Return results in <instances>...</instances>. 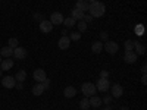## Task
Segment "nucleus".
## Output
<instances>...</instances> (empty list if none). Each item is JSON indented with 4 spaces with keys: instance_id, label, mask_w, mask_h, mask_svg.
<instances>
[{
    "instance_id": "1",
    "label": "nucleus",
    "mask_w": 147,
    "mask_h": 110,
    "mask_svg": "<svg viewBox=\"0 0 147 110\" xmlns=\"http://www.w3.org/2000/svg\"><path fill=\"white\" fill-rule=\"evenodd\" d=\"M88 12H90V15L93 16V18H102L105 13H106V6H105V3H102V2H93V3H90V9H88Z\"/></svg>"
},
{
    "instance_id": "2",
    "label": "nucleus",
    "mask_w": 147,
    "mask_h": 110,
    "mask_svg": "<svg viewBox=\"0 0 147 110\" xmlns=\"http://www.w3.org/2000/svg\"><path fill=\"white\" fill-rule=\"evenodd\" d=\"M81 91H82L84 97H93V95L97 93L96 85H94L93 82H84L82 87H81Z\"/></svg>"
},
{
    "instance_id": "3",
    "label": "nucleus",
    "mask_w": 147,
    "mask_h": 110,
    "mask_svg": "<svg viewBox=\"0 0 147 110\" xmlns=\"http://www.w3.org/2000/svg\"><path fill=\"white\" fill-rule=\"evenodd\" d=\"M94 85H96V90L97 91L106 93L110 88V81L107 78H100V79H97V84H94Z\"/></svg>"
},
{
    "instance_id": "4",
    "label": "nucleus",
    "mask_w": 147,
    "mask_h": 110,
    "mask_svg": "<svg viewBox=\"0 0 147 110\" xmlns=\"http://www.w3.org/2000/svg\"><path fill=\"white\" fill-rule=\"evenodd\" d=\"M110 95L113 97V99H119V97L124 94V88H122V85L119 84H113V85H110Z\"/></svg>"
},
{
    "instance_id": "5",
    "label": "nucleus",
    "mask_w": 147,
    "mask_h": 110,
    "mask_svg": "<svg viewBox=\"0 0 147 110\" xmlns=\"http://www.w3.org/2000/svg\"><path fill=\"white\" fill-rule=\"evenodd\" d=\"M103 48H105L109 54H115V53L119 50V46H118V43H115V41H106V43L103 44Z\"/></svg>"
},
{
    "instance_id": "6",
    "label": "nucleus",
    "mask_w": 147,
    "mask_h": 110,
    "mask_svg": "<svg viewBox=\"0 0 147 110\" xmlns=\"http://www.w3.org/2000/svg\"><path fill=\"white\" fill-rule=\"evenodd\" d=\"M2 84H3V87L5 88H15V85H16V79L13 76H3L2 78Z\"/></svg>"
},
{
    "instance_id": "7",
    "label": "nucleus",
    "mask_w": 147,
    "mask_h": 110,
    "mask_svg": "<svg viewBox=\"0 0 147 110\" xmlns=\"http://www.w3.org/2000/svg\"><path fill=\"white\" fill-rule=\"evenodd\" d=\"M57 46L60 50H68L69 46H71V40H69V37L68 35H62L60 37V40L57 41Z\"/></svg>"
},
{
    "instance_id": "8",
    "label": "nucleus",
    "mask_w": 147,
    "mask_h": 110,
    "mask_svg": "<svg viewBox=\"0 0 147 110\" xmlns=\"http://www.w3.org/2000/svg\"><path fill=\"white\" fill-rule=\"evenodd\" d=\"M52 30H53V23H52L50 21L43 19V21L40 22V31H41V32L49 34V32H52Z\"/></svg>"
},
{
    "instance_id": "9",
    "label": "nucleus",
    "mask_w": 147,
    "mask_h": 110,
    "mask_svg": "<svg viewBox=\"0 0 147 110\" xmlns=\"http://www.w3.org/2000/svg\"><path fill=\"white\" fill-rule=\"evenodd\" d=\"M63 15L60 13V12H53L52 16H50V22L53 25H60V23H63Z\"/></svg>"
},
{
    "instance_id": "10",
    "label": "nucleus",
    "mask_w": 147,
    "mask_h": 110,
    "mask_svg": "<svg viewBox=\"0 0 147 110\" xmlns=\"http://www.w3.org/2000/svg\"><path fill=\"white\" fill-rule=\"evenodd\" d=\"M137 57H138V56H137V53L134 52V50H132V52H125L124 60H125V63H129V65H131V63H136V62H137Z\"/></svg>"
},
{
    "instance_id": "11",
    "label": "nucleus",
    "mask_w": 147,
    "mask_h": 110,
    "mask_svg": "<svg viewBox=\"0 0 147 110\" xmlns=\"http://www.w3.org/2000/svg\"><path fill=\"white\" fill-rule=\"evenodd\" d=\"M32 76H34V79H35L37 82H43V81L47 78L44 69H35V70H34V73H32Z\"/></svg>"
},
{
    "instance_id": "12",
    "label": "nucleus",
    "mask_w": 147,
    "mask_h": 110,
    "mask_svg": "<svg viewBox=\"0 0 147 110\" xmlns=\"http://www.w3.org/2000/svg\"><path fill=\"white\" fill-rule=\"evenodd\" d=\"M13 56L16 57V59H19V60H24L27 57V50L24 47H16V48H13Z\"/></svg>"
},
{
    "instance_id": "13",
    "label": "nucleus",
    "mask_w": 147,
    "mask_h": 110,
    "mask_svg": "<svg viewBox=\"0 0 147 110\" xmlns=\"http://www.w3.org/2000/svg\"><path fill=\"white\" fill-rule=\"evenodd\" d=\"M134 50H136L137 56H143L146 53V46L140 41H134Z\"/></svg>"
},
{
    "instance_id": "14",
    "label": "nucleus",
    "mask_w": 147,
    "mask_h": 110,
    "mask_svg": "<svg viewBox=\"0 0 147 110\" xmlns=\"http://www.w3.org/2000/svg\"><path fill=\"white\" fill-rule=\"evenodd\" d=\"M0 68H2V70H9V69H12V68H13V60H12L10 57L3 59L2 63H0Z\"/></svg>"
},
{
    "instance_id": "15",
    "label": "nucleus",
    "mask_w": 147,
    "mask_h": 110,
    "mask_svg": "<svg viewBox=\"0 0 147 110\" xmlns=\"http://www.w3.org/2000/svg\"><path fill=\"white\" fill-rule=\"evenodd\" d=\"M91 52H93L94 54L102 53V52H103V43H102V41H94V43L91 44Z\"/></svg>"
},
{
    "instance_id": "16",
    "label": "nucleus",
    "mask_w": 147,
    "mask_h": 110,
    "mask_svg": "<svg viewBox=\"0 0 147 110\" xmlns=\"http://www.w3.org/2000/svg\"><path fill=\"white\" fill-rule=\"evenodd\" d=\"M0 56H2L3 59H7V57H10V56H13V48H10L9 46L3 47L2 50H0Z\"/></svg>"
},
{
    "instance_id": "17",
    "label": "nucleus",
    "mask_w": 147,
    "mask_h": 110,
    "mask_svg": "<svg viewBox=\"0 0 147 110\" xmlns=\"http://www.w3.org/2000/svg\"><path fill=\"white\" fill-rule=\"evenodd\" d=\"M63 95L66 97V99H72V97H75L77 95V90H75V87H66L65 90H63Z\"/></svg>"
},
{
    "instance_id": "18",
    "label": "nucleus",
    "mask_w": 147,
    "mask_h": 110,
    "mask_svg": "<svg viewBox=\"0 0 147 110\" xmlns=\"http://www.w3.org/2000/svg\"><path fill=\"white\" fill-rule=\"evenodd\" d=\"M75 9H80V10H82V12H87V10L90 9V2H87V0H82V2H77Z\"/></svg>"
},
{
    "instance_id": "19",
    "label": "nucleus",
    "mask_w": 147,
    "mask_h": 110,
    "mask_svg": "<svg viewBox=\"0 0 147 110\" xmlns=\"http://www.w3.org/2000/svg\"><path fill=\"white\" fill-rule=\"evenodd\" d=\"M102 106V99L100 97H97V95H93L90 97V107H100Z\"/></svg>"
},
{
    "instance_id": "20",
    "label": "nucleus",
    "mask_w": 147,
    "mask_h": 110,
    "mask_svg": "<svg viewBox=\"0 0 147 110\" xmlns=\"http://www.w3.org/2000/svg\"><path fill=\"white\" fill-rule=\"evenodd\" d=\"M84 15H85V13H84L82 10H80V9H75V7L72 9V18L75 19V21H82Z\"/></svg>"
},
{
    "instance_id": "21",
    "label": "nucleus",
    "mask_w": 147,
    "mask_h": 110,
    "mask_svg": "<svg viewBox=\"0 0 147 110\" xmlns=\"http://www.w3.org/2000/svg\"><path fill=\"white\" fill-rule=\"evenodd\" d=\"M44 87H43V84L41 82H37V85H34V88H32V94L34 95H41L44 93Z\"/></svg>"
},
{
    "instance_id": "22",
    "label": "nucleus",
    "mask_w": 147,
    "mask_h": 110,
    "mask_svg": "<svg viewBox=\"0 0 147 110\" xmlns=\"http://www.w3.org/2000/svg\"><path fill=\"white\" fill-rule=\"evenodd\" d=\"M13 78L16 79V82H24V81H25V78H27V72L25 70H18L16 75Z\"/></svg>"
},
{
    "instance_id": "23",
    "label": "nucleus",
    "mask_w": 147,
    "mask_h": 110,
    "mask_svg": "<svg viewBox=\"0 0 147 110\" xmlns=\"http://www.w3.org/2000/svg\"><path fill=\"white\" fill-rule=\"evenodd\" d=\"M80 109L81 110H88L90 109V100H88V97H84V99L80 101Z\"/></svg>"
},
{
    "instance_id": "24",
    "label": "nucleus",
    "mask_w": 147,
    "mask_h": 110,
    "mask_svg": "<svg viewBox=\"0 0 147 110\" xmlns=\"http://www.w3.org/2000/svg\"><path fill=\"white\" fill-rule=\"evenodd\" d=\"M75 23H77V21L74 19L72 16H69V18H65V19H63V25H65L66 28H72L74 25H75Z\"/></svg>"
},
{
    "instance_id": "25",
    "label": "nucleus",
    "mask_w": 147,
    "mask_h": 110,
    "mask_svg": "<svg viewBox=\"0 0 147 110\" xmlns=\"http://www.w3.org/2000/svg\"><path fill=\"white\" fill-rule=\"evenodd\" d=\"M124 46H125V52H132L134 50V41L132 40H127Z\"/></svg>"
},
{
    "instance_id": "26",
    "label": "nucleus",
    "mask_w": 147,
    "mask_h": 110,
    "mask_svg": "<svg viewBox=\"0 0 147 110\" xmlns=\"http://www.w3.org/2000/svg\"><path fill=\"white\" fill-rule=\"evenodd\" d=\"M18 44H19V41H18L16 38H9V41H7V46H9L10 48H16Z\"/></svg>"
},
{
    "instance_id": "27",
    "label": "nucleus",
    "mask_w": 147,
    "mask_h": 110,
    "mask_svg": "<svg viewBox=\"0 0 147 110\" xmlns=\"http://www.w3.org/2000/svg\"><path fill=\"white\" fill-rule=\"evenodd\" d=\"M77 25H78V32H84L85 30H87V23H85L84 21H80Z\"/></svg>"
},
{
    "instance_id": "28",
    "label": "nucleus",
    "mask_w": 147,
    "mask_h": 110,
    "mask_svg": "<svg viewBox=\"0 0 147 110\" xmlns=\"http://www.w3.org/2000/svg\"><path fill=\"white\" fill-rule=\"evenodd\" d=\"M80 38H81V32H72L69 35V40L71 41H78Z\"/></svg>"
},
{
    "instance_id": "29",
    "label": "nucleus",
    "mask_w": 147,
    "mask_h": 110,
    "mask_svg": "<svg viewBox=\"0 0 147 110\" xmlns=\"http://www.w3.org/2000/svg\"><path fill=\"white\" fill-rule=\"evenodd\" d=\"M112 99H113L112 95H105L103 99H102V103H105V104H110V103H112Z\"/></svg>"
},
{
    "instance_id": "30",
    "label": "nucleus",
    "mask_w": 147,
    "mask_h": 110,
    "mask_svg": "<svg viewBox=\"0 0 147 110\" xmlns=\"http://www.w3.org/2000/svg\"><path fill=\"white\" fill-rule=\"evenodd\" d=\"M82 21H84L85 23H88V22H91V21H93V16H91V15H84Z\"/></svg>"
},
{
    "instance_id": "31",
    "label": "nucleus",
    "mask_w": 147,
    "mask_h": 110,
    "mask_svg": "<svg viewBox=\"0 0 147 110\" xmlns=\"http://www.w3.org/2000/svg\"><path fill=\"white\" fill-rule=\"evenodd\" d=\"M41 84H43V87H44V90H47L49 87H50V81H49L47 78H46V79H44V81H43Z\"/></svg>"
},
{
    "instance_id": "32",
    "label": "nucleus",
    "mask_w": 147,
    "mask_h": 110,
    "mask_svg": "<svg viewBox=\"0 0 147 110\" xmlns=\"http://www.w3.org/2000/svg\"><path fill=\"white\" fill-rule=\"evenodd\" d=\"M107 37H109V35H107V32H106V31L100 32V38H102V40H105V41H106V40H107Z\"/></svg>"
},
{
    "instance_id": "33",
    "label": "nucleus",
    "mask_w": 147,
    "mask_h": 110,
    "mask_svg": "<svg viewBox=\"0 0 147 110\" xmlns=\"http://www.w3.org/2000/svg\"><path fill=\"white\" fill-rule=\"evenodd\" d=\"M109 76V72L107 70H102L100 72V78H107Z\"/></svg>"
},
{
    "instance_id": "34",
    "label": "nucleus",
    "mask_w": 147,
    "mask_h": 110,
    "mask_svg": "<svg viewBox=\"0 0 147 110\" xmlns=\"http://www.w3.org/2000/svg\"><path fill=\"white\" fill-rule=\"evenodd\" d=\"M136 34H138V35H141V34H143V27H141V25L136 28Z\"/></svg>"
},
{
    "instance_id": "35",
    "label": "nucleus",
    "mask_w": 147,
    "mask_h": 110,
    "mask_svg": "<svg viewBox=\"0 0 147 110\" xmlns=\"http://www.w3.org/2000/svg\"><path fill=\"white\" fill-rule=\"evenodd\" d=\"M15 87H16L18 90H22V88H24V85H22V82H16V85H15Z\"/></svg>"
},
{
    "instance_id": "36",
    "label": "nucleus",
    "mask_w": 147,
    "mask_h": 110,
    "mask_svg": "<svg viewBox=\"0 0 147 110\" xmlns=\"http://www.w3.org/2000/svg\"><path fill=\"white\" fill-rule=\"evenodd\" d=\"M141 72H143V75H146V72H147V66H146V65L141 66Z\"/></svg>"
},
{
    "instance_id": "37",
    "label": "nucleus",
    "mask_w": 147,
    "mask_h": 110,
    "mask_svg": "<svg viewBox=\"0 0 147 110\" xmlns=\"http://www.w3.org/2000/svg\"><path fill=\"white\" fill-rule=\"evenodd\" d=\"M141 82H143L144 85L147 84V75H143V78H141Z\"/></svg>"
},
{
    "instance_id": "38",
    "label": "nucleus",
    "mask_w": 147,
    "mask_h": 110,
    "mask_svg": "<svg viewBox=\"0 0 147 110\" xmlns=\"http://www.w3.org/2000/svg\"><path fill=\"white\" fill-rule=\"evenodd\" d=\"M34 18H35V19H41V21H43V18H41V15H40V13H35V15H34Z\"/></svg>"
},
{
    "instance_id": "39",
    "label": "nucleus",
    "mask_w": 147,
    "mask_h": 110,
    "mask_svg": "<svg viewBox=\"0 0 147 110\" xmlns=\"http://www.w3.org/2000/svg\"><path fill=\"white\" fill-rule=\"evenodd\" d=\"M105 110H113V109H112V107H110V104H107V106L105 107Z\"/></svg>"
},
{
    "instance_id": "40",
    "label": "nucleus",
    "mask_w": 147,
    "mask_h": 110,
    "mask_svg": "<svg viewBox=\"0 0 147 110\" xmlns=\"http://www.w3.org/2000/svg\"><path fill=\"white\" fill-rule=\"evenodd\" d=\"M62 35H68V30H63L62 31Z\"/></svg>"
},
{
    "instance_id": "41",
    "label": "nucleus",
    "mask_w": 147,
    "mask_h": 110,
    "mask_svg": "<svg viewBox=\"0 0 147 110\" xmlns=\"http://www.w3.org/2000/svg\"><path fill=\"white\" fill-rule=\"evenodd\" d=\"M121 110H129V109H128V107H125V106H124V107H121Z\"/></svg>"
},
{
    "instance_id": "42",
    "label": "nucleus",
    "mask_w": 147,
    "mask_h": 110,
    "mask_svg": "<svg viewBox=\"0 0 147 110\" xmlns=\"http://www.w3.org/2000/svg\"><path fill=\"white\" fill-rule=\"evenodd\" d=\"M87 2H91L93 3V2H97V0H87Z\"/></svg>"
},
{
    "instance_id": "43",
    "label": "nucleus",
    "mask_w": 147,
    "mask_h": 110,
    "mask_svg": "<svg viewBox=\"0 0 147 110\" xmlns=\"http://www.w3.org/2000/svg\"><path fill=\"white\" fill-rule=\"evenodd\" d=\"M2 72H3V70H2V68H0V76H2Z\"/></svg>"
},
{
    "instance_id": "44",
    "label": "nucleus",
    "mask_w": 147,
    "mask_h": 110,
    "mask_svg": "<svg viewBox=\"0 0 147 110\" xmlns=\"http://www.w3.org/2000/svg\"><path fill=\"white\" fill-rule=\"evenodd\" d=\"M2 60H3V59H2V56H0V63H2Z\"/></svg>"
},
{
    "instance_id": "45",
    "label": "nucleus",
    "mask_w": 147,
    "mask_h": 110,
    "mask_svg": "<svg viewBox=\"0 0 147 110\" xmlns=\"http://www.w3.org/2000/svg\"><path fill=\"white\" fill-rule=\"evenodd\" d=\"M77 2H82V0H77Z\"/></svg>"
}]
</instances>
